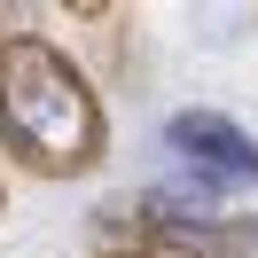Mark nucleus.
Masks as SVG:
<instances>
[{"label":"nucleus","mask_w":258,"mask_h":258,"mask_svg":"<svg viewBox=\"0 0 258 258\" xmlns=\"http://www.w3.org/2000/svg\"><path fill=\"white\" fill-rule=\"evenodd\" d=\"M242 227H250V250H258V219H242Z\"/></svg>","instance_id":"5"},{"label":"nucleus","mask_w":258,"mask_h":258,"mask_svg":"<svg viewBox=\"0 0 258 258\" xmlns=\"http://www.w3.org/2000/svg\"><path fill=\"white\" fill-rule=\"evenodd\" d=\"M0 149L32 180H79L110 149V117L86 71L55 39H8L0 47Z\"/></svg>","instance_id":"1"},{"label":"nucleus","mask_w":258,"mask_h":258,"mask_svg":"<svg viewBox=\"0 0 258 258\" xmlns=\"http://www.w3.org/2000/svg\"><path fill=\"white\" fill-rule=\"evenodd\" d=\"M102 258H141V250H102Z\"/></svg>","instance_id":"6"},{"label":"nucleus","mask_w":258,"mask_h":258,"mask_svg":"<svg viewBox=\"0 0 258 258\" xmlns=\"http://www.w3.org/2000/svg\"><path fill=\"white\" fill-rule=\"evenodd\" d=\"M250 227L242 219H211V227H157L141 235V258H242Z\"/></svg>","instance_id":"3"},{"label":"nucleus","mask_w":258,"mask_h":258,"mask_svg":"<svg viewBox=\"0 0 258 258\" xmlns=\"http://www.w3.org/2000/svg\"><path fill=\"white\" fill-rule=\"evenodd\" d=\"M164 141H172V157L188 164L204 188H258V141L235 125V117L219 110H180L172 125H164Z\"/></svg>","instance_id":"2"},{"label":"nucleus","mask_w":258,"mask_h":258,"mask_svg":"<svg viewBox=\"0 0 258 258\" xmlns=\"http://www.w3.org/2000/svg\"><path fill=\"white\" fill-rule=\"evenodd\" d=\"M0 211H8V172H0Z\"/></svg>","instance_id":"4"},{"label":"nucleus","mask_w":258,"mask_h":258,"mask_svg":"<svg viewBox=\"0 0 258 258\" xmlns=\"http://www.w3.org/2000/svg\"><path fill=\"white\" fill-rule=\"evenodd\" d=\"M0 47H8V39H0Z\"/></svg>","instance_id":"7"}]
</instances>
